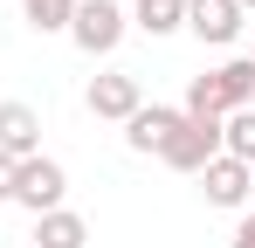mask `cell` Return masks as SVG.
Returning a JSON list of instances; mask_svg holds the SVG:
<instances>
[{"label":"cell","mask_w":255,"mask_h":248,"mask_svg":"<svg viewBox=\"0 0 255 248\" xmlns=\"http://www.w3.org/2000/svg\"><path fill=\"white\" fill-rule=\"evenodd\" d=\"M21 14H28V28H42V35H69L76 0H21Z\"/></svg>","instance_id":"cell-13"},{"label":"cell","mask_w":255,"mask_h":248,"mask_svg":"<svg viewBox=\"0 0 255 248\" xmlns=\"http://www.w3.org/2000/svg\"><path fill=\"white\" fill-rule=\"evenodd\" d=\"M179 118L186 111H172V104H138L131 124H125V145L131 152H166V138L179 131Z\"/></svg>","instance_id":"cell-7"},{"label":"cell","mask_w":255,"mask_h":248,"mask_svg":"<svg viewBox=\"0 0 255 248\" xmlns=\"http://www.w3.org/2000/svg\"><path fill=\"white\" fill-rule=\"evenodd\" d=\"M0 152L21 165V159H42V118L28 104H0Z\"/></svg>","instance_id":"cell-8"},{"label":"cell","mask_w":255,"mask_h":248,"mask_svg":"<svg viewBox=\"0 0 255 248\" xmlns=\"http://www.w3.org/2000/svg\"><path fill=\"white\" fill-rule=\"evenodd\" d=\"M228 248H255V207L242 214V228H235V242H228Z\"/></svg>","instance_id":"cell-14"},{"label":"cell","mask_w":255,"mask_h":248,"mask_svg":"<svg viewBox=\"0 0 255 248\" xmlns=\"http://www.w3.org/2000/svg\"><path fill=\"white\" fill-rule=\"evenodd\" d=\"M62 193H69V172H62L55 159H21V165H14V200L28 207L35 221H42V214H55V207H62Z\"/></svg>","instance_id":"cell-2"},{"label":"cell","mask_w":255,"mask_h":248,"mask_svg":"<svg viewBox=\"0 0 255 248\" xmlns=\"http://www.w3.org/2000/svg\"><path fill=\"white\" fill-rule=\"evenodd\" d=\"M249 186H255V172L242 159H207V172H200V193H207V207H249Z\"/></svg>","instance_id":"cell-6"},{"label":"cell","mask_w":255,"mask_h":248,"mask_svg":"<svg viewBox=\"0 0 255 248\" xmlns=\"http://www.w3.org/2000/svg\"><path fill=\"white\" fill-rule=\"evenodd\" d=\"M221 152L255 172V111H228V118H221Z\"/></svg>","instance_id":"cell-12"},{"label":"cell","mask_w":255,"mask_h":248,"mask_svg":"<svg viewBox=\"0 0 255 248\" xmlns=\"http://www.w3.org/2000/svg\"><path fill=\"white\" fill-rule=\"evenodd\" d=\"M159 159H166L172 172H207V159H221V124L214 118H179V131L166 138Z\"/></svg>","instance_id":"cell-3"},{"label":"cell","mask_w":255,"mask_h":248,"mask_svg":"<svg viewBox=\"0 0 255 248\" xmlns=\"http://www.w3.org/2000/svg\"><path fill=\"white\" fill-rule=\"evenodd\" d=\"M35 242H42V248H90V221L69 214V207H55V214L35 221Z\"/></svg>","instance_id":"cell-10"},{"label":"cell","mask_w":255,"mask_h":248,"mask_svg":"<svg viewBox=\"0 0 255 248\" xmlns=\"http://www.w3.org/2000/svg\"><path fill=\"white\" fill-rule=\"evenodd\" d=\"M249 200H255V186H249Z\"/></svg>","instance_id":"cell-17"},{"label":"cell","mask_w":255,"mask_h":248,"mask_svg":"<svg viewBox=\"0 0 255 248\" xmlns=\"http://www.w3.org/2000/svg\"><path fill=\"white\" fill-rule=\"evenodd\" d=\"M90 118H111V124H131V111L145 104V90H138V76H125V69H111V76H90L83 90Z\"/></svg>","instance_id":"cell-4"},{"label":"cell","mask_w":255,"mask_h":248,"mask_svg":"<svg viewBox=\"0 0 255 248\" xmlns=\"http://www.w3.org/2000/svg\"><path fill=\"white\" fill-rule=\"evenodd\" d=\"M235 7H242V14H255V0H235Z\"/></svg>","instance_id":"cell-16"},{"label":"cell","mask_w":255,"mask_h":248,"mask_svg":"<svg viewBox=\"0 0 255 248\" xmlns=\"http://www.w3.org/2000/svg\"><path fill=\"white\" fill-rule=\"evenodd\" d=\"M207 76H214L221 111H255V55H235V62H221V69H207Z\"/></svg>","instance_id":"cell-9"},{"label":"cell","mask_w":255,"mask_h":248,"mask_svg":"<svg viewBox=\"0 0 255 248\" xmlns=\"http://www.w3.org/2000/svg\"><path fill=\"white\" fill-rule=\"evenodd\" d=\"M242 7L235 0H186V28H193V41H207V48H228V41L242 35Z\"/></svg>","instance_id":"cell-5"},{"label":"cell","mask_w":255,"mask_h":248,"mask_svg":"<svg viewBox=\"0 0 255 248\" xmlns=\"http://www.w3.org/2000/svg\"><path fill=\"white\" fill-rule=\"evenodd\" d=\"M0 200H14V159L0 152Z\"/></svg>","instance_id":"cell-15"},{"label":"cell","mask_w":255,"mask_h":248,"mask_svg":"<svg viewBox=\"0 0 255 248\" xmlns=\"http://www.w3.org/2000/svg\"><path fill=\"white\" fill-rule=\"evenodd\" d=\"M125 28H131V14L118 0H76V14H69V41L83 55H111L125 41Z\"/></svg>","instance_id":"cell-1"},{"label":"cell","mask_w":255,"mask_h":248,"mask_svg":"<svg viewBox=\"0 0 255 248\" xmlns=\"http://www.w3.org/2000/svg\"><path fill=\"white\" fill-rule=\"evenodd\" d=\"M131 28H138V35H179V28H186V0H138V7H131Z\"/></svg>","instance_id":"cell-11"}]
</instances>
